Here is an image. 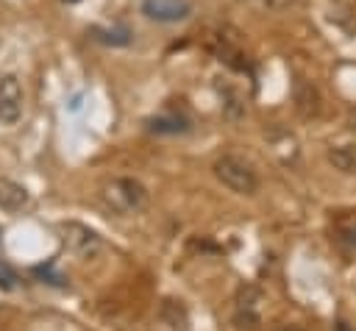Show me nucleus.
<instances>
[{"mask_svg": "<svg viewBox=\"0 0 356 331\" xmlns=\"http://www.w3.org/2000/svg\"><path fill=\"white\" fill-rule=\"evenodd\" d=\"M292 100H295L298 114H300V117H306V120L317 117V114H320V108H323V97H320L317 86H314L312 81H303V78H300V81H295Z\"/></svg>", "mask_w": 356, "mask_h": 331, "instance_id": "obj_7", "label": "nucleus"}, {"mask_svg": "<svg viewBox=\"0 0 356 331\" xmlns=\"http://www.w3.org/2000/svg\"><path fill=\"white\" fill-rule=\"evenodd\" d=\"M337 331H350V328H348L345 323H339V325H337Z\"/></svg>", "mask_w": 356, "mask_h": 331, "instance_id": "obj_18", "label": "nucleus"}, {"mask_svg": "<svg viewBox=\"0 0 356 331\" xmlns=\"http://www.w3.org/2000/svg\"><path fill=\"white\" fill-rule=\"evenodd\" d=\"M261 303H264V292L259 286H253V284L239 286V292H236V309H234L236 325L239 328H256L261 323Z\"/></svg>", "mask_w": 356, "mask_h": 331, "instance_id": "obj_4", "label": "nucleus"}, {"mask_svg": "<svg viewBox=\"0 0 356 331\" xmlns=\"http://www.w3.org/2000/svg\"><path fill=\"white\" fill-rule=\"evenodd\" d=\"M328 161L334 164V170L356 175V145H337L328 150Z\"/></svg>", "mask_w": 356, "mask_h": 331, "instance_id": "obj_10", "label": "nucleus"}, {"mask_svg": "<svg viewBox=\"0 0 356 331\" xmlns=\"http://www.w3.org/2000/svg\"><path fill=\"white\" fill-rule=\"evenodd\" d=\"M19 286V275H17V270L8 264V261H3L0 259V289H17Z\"/></svg>", "mask_w": 356, "mask_h": 331, "instance_id": "obj_13", "label": "nucleus"}, {"mask_svg": "<svg viewBox=\"0 0 356 331\" xmlns=\"http://www.w3.org/2000/svg\"><path fill=\"white\" fill-rule=\"evenodd\" d=\"M67 3H75V0H67Z\"/></svg>", "mask_w": 356, "mask_h": 331, "instance_id": "obj_19", "label": "nucleus"}, {"mask_svg": "<svg viewBox=\"0 0 356 331\" xmlns=\"http://www.w3.org/2000/svg\"><path fill=\"white\" fill-rule=\"evenodd\" d=\"M147 131H153V134H186L189 131V117H184V114H178V111H164V114H156V117H150L147 122Z\"/></svg>", "mask_w": 356, "mask_h": 331, "instance_id": "obj_9", "label": "nucleus"}, {"mask_svg": "<svg viewBox=\"0 0 356 331\" xmlns=\"http://www.w3.org/2000/svg\"><path fill=\"white\" fill-rule=\"evenodd\" d=\"M142 14L156 22H181L192 14V3L189 0H145Z\"/></svg>", "mask_w": 356, "mask_h": 331, "instance_id": "obj_6", "label": "nucleus"}, {"mask_svg": "<svg viewBox=\"0 0 356 331\" xmlns=\"http://www.w3.org/2000/svg\"><path fill=\"white\" fill-rule=\"evenodd\" d=\"M31 275H36L39 281L53 284V286H64V284H67V278H64L53 264H47V267H33V270H31Z\"/></svg>", "mask_w": 356, "mask_h": 331, "instance_id": "obj_12", "label": "nucleus"}, {"mask_svg": "<svg viewBox=\"0 0 356 331\" xmlns=\"http://www.w3.org/2000/svg\"><path fill=\"white\" fill-rule=\"evenodd\" d=\"M22 83L17 75H3L0 78V122L3 125H17L22 117Z\"/></svg>", "mask_w": 356, "mask_h": 331, "instance_id": "obj_5", "label": "nucleus"}, {"mask_svg": "<svg viewBox=\"0 0 356 331\" xmlns=\"http://www.w3.org/2000/svg\"><path fill=\"white\" fill-rule=\"evenodd\" d=\"M31 203V195L22 184L11 181V178H0V209L8 211V214H17L22 211L25 206Z\"/></svg>", "mask_w": 356, "mask_h": 331, "instance_id": "obj_8", "label": "nucleus"}, {"mask_svg": "<svg viewBox=\"0 0 356 331\" xmlns=\"http://www.w3.org/2000/svg\"><path fill=\"white\" fill-rule=\"evenodd\" d=\"M339 242H345L348 248H356V223H345L339 228Z\"/></svg>", "mask_w": 356, "mask_h": 331, "instance_id": "obj_14", "label": "nucleus"}, {"mask_svg": "<svg viewBox=\"0 0 356 331\" xmlns=\"http://www.w3.org/2000/svg\"><path fill=\"white\" fill-rule=\"evenodd\" d=\"M92 39L103 42V45H128L131 42V33L128 31H106V28H92L89 31Z\"/></svg>", "mask_w": 356, "mask_h": 331, "instance_id": "obj_11", "label": "nucleus"}, {"mask_svg": "<svg viewBox=\"0 0 356 331\" xmlns=\"http://www.w3.org/2000/svg\"><path fill=\"white\" fill-rule=\"evenodd\" d=\"M58 234H61L64 248H67L75 259L89 261V259H95V256L103 250V239H100V234H97L95 228L83 225V223L67 220V223L58 225Z\"/></svg>", "mask_w": 356, "mask_h": 331, "instance_id": "obj_3", "label": "nucleus"}, {"mask_svg": "<svg viewBox=\"0 0 356 331\" xmlns=\"http://www.w3.org/2000/svg\"><path fill=\"white\" fill-rule=\"evenodd\" d=\"M348 128H350V131H356V108H350V111H348Z\"/></svg>", "mask_w": 356, "mask_h": 331, "instance_id": "obj_16", "label": "nucleus"}, {"mask_svg": "<svg viewBox=\"0 0 356 331\" xmlns=\"http://www.w3.org/2000/svg\"><path fill=\"white\" fill-rule=\"evenodd\" d=\"M100 203L106 211H111L117 217H131L147 206V189L142 181L120 175L100 186Z\"/></svg>", "mask_w": 356, "mask_h": 331, "instance_id": "obj_1", "label": "nucleus"}, {"mask_svg": "<svg viewBox=\"0 0 356 331\" xmlns=\"http://www.w3.org/2000/svg\"><path fill=\"white\" fill-rule=\"evenodd\" d=\"M256 3H261L264 8H286V6H295L298 0H256Z\"/></svg>", "mask_w": 356, "mask_h": 331, "instance_id": "obj_15", "label": "nucleus"}, {"mask_svg": "<svg viewBox=\"0 0 356 331\" xmlns=\"http://www.w3.org/2000/svg\"><path fill=\"white\" fill-rule=\"evenodd\" d=\"M273 331H303V328H298V325H275Z\"/></svg>", "mask_w": 356, "mask_h": 331, "instance_id": "obj_17", "label": "nucleus"}, {"mask_svg": "<svg viewBox=\"0 0 356 331\" xmlns=\"http://www.w3.org/2000/svg\"><path fill=\"white\" fill-rule=\"evenodd\" d=\"M211 170H214V178L236 195H256L259 192V172L253 170L250 161H245L234 153L220 156Z\"/></svg>", "mask_w": 356, "mask_h": 331, "instance_id": "obj_2", "label": "nucleus"}]
</instances>
